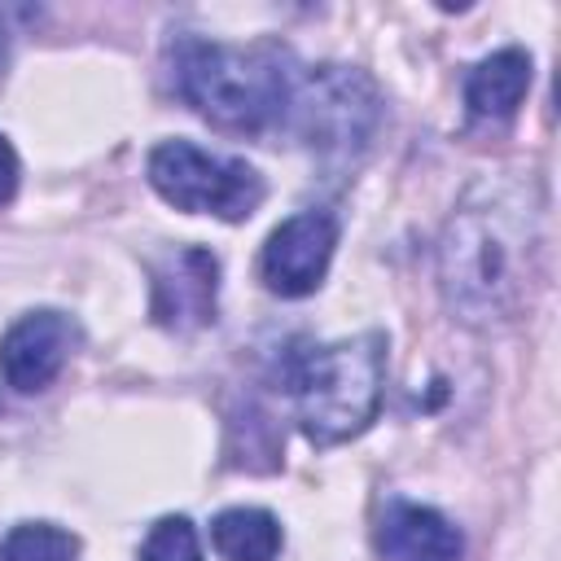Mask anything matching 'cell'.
Segmentation results:
<instances>
[{
  "mask_svg": "<svg viewBox=\"0 0 561 561\" xmlns=\"http://www.w3.org/2000/svg\"><path fill=\"white\" fill-rule=\"evenodd\" d=\"M333 250H337V219L329 210H298L263 241L259 276L280 298H307L324 285Z\"/></svg>",
  "mask_w": 561,
  "mask_h": 561,
  "instance_id": "8992f818",
  "label": "cell"
},
{
  "mask_svg": "<svg viewBox=\"0 0 561 561\" xmlns=\"http://www.w3.org/2000/svg\"><path fill=\"white\" fill-rule=\"evenodd\" d=\"M9 44H13V31H9V9H0V75L9 66Z\"/></svg>",
  "mask_w": 561,
  "mask_h": 561,
  "instance_id": "9a60e30c",
  "label": "cell"
},
{
  "mask_svg": "<svg viewBox=\"0 0 561 561\" xmlns=\"http://www.w3.org/2000/svg\"><path fill=\"white\" fill-rule=\"evenodd\" d=\"M386 386V333L368 329L289 359L285 390L294 421L316 447L346 443L368 430Z\"/></svg>",
  "mask_w": 561,
  "mask_h": 561,
  "instance_id": "3957f363",
  "label": "cell"
},
{
  "mask_svg": "<svg viewBox=\"0 0 561 561\" xmlns=\"http://www.w3.org/2000/svg\"><path fill=\"white\" fill-rule=\"evenodd\" d=\"M18 153H13V145L0 136V206L4 202H13V193H18Z\"/></svg>",
  "mask_w": 561,
  "mask_h": 561,
  "instance_id": "5bb4252c",
  "label": "cell"
},
{
  "mask_svg": "<svg viewBox=\"0 0 561 561\" xmlns=\"http://www.w3.org/2000/svg\"><path fill=\"white\" fill-rule=\"evenodd\" d=\"M79 539L53 522H22L4 535L0 561H75Z\"/></svg>",
  "mask_w": 561,
  "mask_h": 561,
  "instance_id": "7c38bea8",
  "label": "cell"
},
{
  "mask_svg": "<svg viewBox=\"0 0 561 561\" xmlns=\"http://www.w3.org/2000/svg\"><path fill=\"white\" fill-rule=\"evenodd\" d=\"M79 342L83 333L66 311H26L0 337V373L18 394H35L57 381Z\"/></svg>",
  "mask_w": 561,
  "mask_h": 561,
  "instance_id": "52a82bcc",
  "label": "cell"
},
{
  "mask_svg": "<svg viewBox=\"0 0 561 561\" xmlns=\"http://www.w3.org/2000/svg\"><path fill=\"white\" fill-rule=\"evenodd\" d=\"M377 552L381 561H460L465 539L438 508L390 500L377 522Z\"/></svg>",
  "mask_w": 561,
  "mask_h": 561,
  "instance_id": "9c48e42d",
  "label": "cell"
},
{
  "mask_svg": "<svg viewBox=\"0 0 561 561\" xmlns=\"http://www.w3.org/2000/svg\"><path fill=\"white\" fill-rule=\"evenodd\" d=\"M530 53L500 48L482 57L465 79V110L473 123H504L517 114L522 96L530 92Z\"/></svg>",
  "mask_w": 561,
  "mask_h": 561,
  "instance_id": "30bf717a",
  "label": "cell"
},
{
  "mask_svg": "<svg viewBox=\"0 0 561 561\" xmlns=\"http://www.w3.org/2000/svg\"><path fill=\"white\" fill-rule=\"evenodd\" d=\"M149 184L162 202H171L184 215H215L224 224L250 219L267 184L245 158H219L197 149L193 140H162L149 153Z\"/></svg>",
  "mask_w": 561,
  "mask_h": 561,
  "instance_id": "5b68a950",
  "label": "cell"
},
{
  "mask_svg": "<svg viewBox=\"0 0 561 561\" xmlns=\"http://www.w3.org/2000/svg\"><path fill=\"white\" fill-rule=\"evenodd\" d=\"M210 539H215V552L224 561H276L280 557V522L267 513V508H224L215 522H210Z\"/></svg>",
  "mask_w": 561,
  "mask_h": 561,
  "instance_id": "8fae6325",
  "label": "cell"
},
{
  "mask_svg": "<svg viewBox=\"0 0 561 561\" xmlns=\"http://www.w3.org/2000/svg\"><path fill=\"white\" fill-rule=\"evenodd\" d=\"M280 118H289V131L311 153L351 162L368 149L381 123V96L377 83L355 66H316L302 79H294Z\"/></svg>",
  "mask_w": 561,
  "mask_h": 561,
  "instance_id": "277c9868",
  "label": "cell"
},
{
  "mask_svg": "<svg viewBox=\"0 0 561 561\" xmlns=\"http://www.w3.org/2000/svg\"><path fill=\"white\" fill-rule=\"evenodd\" d=\"M543 272V210L530 180L482 175L438 237V289L473 329L526 311Z\"/></svg>",
  "mask_w": 561,
  "mask_h": 561,
  "instance_id": "6da1fadb",
  "label": "cell"
},
{
  "mask_svg": "<svg viewBox=\"0 0 561 561\" xmlns=\"http://www.w3.org/2000/svg\"><path fill=\"white\" fill-rule=\"evenodd\" d=\"M294 79L289 48L272 39L224 44L188 35L171 48V83L180 101L224 131H263L276 123L289 105Z\"/></svg>",
  "mask_w": 561,
  "mask_h": 561,
  "instance_id": "7a4b0ae2",
  "label": "cell"
},
{
  "mask_svg": "<svg viewBox=\"0 0 561 561\" xmlns=\"http://www.w3.org/2000/svg\"><path fill=\"white\" fill-rule=\"evenodd\" d=\"M140 561H202V543L188 517H162L145 543H140Z\"/></svg>",
  "mask_w": 561,
  "mask_h": 561,
  "instance_id": "4fadbf2b",
  "label": "cell"
},
{
  "mask_svg": "<svg viewBox=\"0 0 561 561\" xmlns=\"http://www.w3.org/2000/svg\"><path fill=\"white\" fill-rule=\"evenodd\" d=\"M153 320L162 329L188 333L215 320V298H219V259L202 245H175L167 250L153 267Z\"/></svg>",
  "mask_w": 561,
  "mask_h": 561,
  "instance_id": "ba28073f",
  "label": "cell"
}]
</instances>
